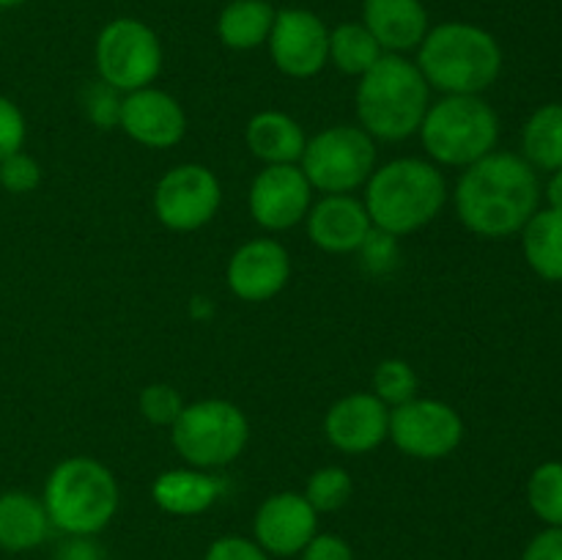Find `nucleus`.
Instances as JSON below:
<instances>
[{"instance_id": "nucleus-18", "label": "nucleus", "mask_w": 562, "mask_h": 560, "mask_svg": "<svg viewBox=\"0 0 562 560\" xmlns=\"http://www.w3.org/2000/svg\"><path fill=\"white\" fill-rule=\"evenodd\" d=\"M307 239L329 256L357 253L373 231L368 209L357 195H322L305 217Z\"/></svg>"}, {"instance_id": "nucleus-9", "label": "nucleus", "mask_w": 562, "mask_h": 560, "mask_svg": "<svg viewBox=\"0 0 562 560\" xmlns=\"http://www.w3.org/2000/svg\"><path fill=\"white\" fill-rule=\"evenodd\" d=\"M162 42L151 25L135 16H115L99 31L93 44V64L99 80L121 93L154 86L162 71Z\"/></svg>"}, {"instance_id": "nucleus-2", "label": "nucleus", "mask_w": 562, "mask_h": 560, "mask_svg": "<svg viewBox=\"0 0 562 560\" xmlns=\"http://www.w3.org/2000/svg\"><path fill=\"white\" fill-rule=\"evenodd\" d=\"M362 190V203L373 228L387 231L398 239L426 228L448 203L442 168L423 157H395L376 165Z\"/></svg>"}, {"instance_id": "nucleus-15", "label": "nucleus", "mask_w": 562, "mask_h": 560, "mask_svg": "<svg viewBox=\"0 0 562 560\" xmlns=\"http://www.w3.org/2000/svg\"><path fill=\"white\" fill-rule=\"evenodd\" d=\"M318 533V514L302 492H274L252 516V541L274 558H294Z\"/></svg>"}, {"instance_id": "nucleus-40", "label": "nucleus", "mask_w": 562, "mask_h": 560, "mask_svg": "<svg viewBox=\"0 0 562 560\" xmlns=\"http://www.w3.org/2000/svg\"><path fill=\"white\" fill-rule=\"evenodd\" d=\"M22 3H27V0H0V9H16Z\"/></svg>"}, {"instance_id": "nucleus-24", "label": "nucleus", "mask_w": 562, "mask_h": 560, "mask_svg": "<svg viewBox=\"0 0 562 560\" xmlns=\"http://www.w3.org/2000/svg\"><path fill=\"white\" fill-rule=\"evenodd\" d=\"M274 14L278 11L269 0H231L217 16L220 42L236 53L261 47L272 33Z\"/></svg>"}, {"instance_id": "nucleus-10", "label": "nucleus", "mask_w": 562, "mask_h": 560, "mask_svg": "<svg viewBox=\"0 0 562 560\" xmlns=\"http://www.w3.org/2000/svg\"><path fill=\"white\" fill-rule=\"evenodd\" d=\"M464 417L442 399L415 395L406 404L390 410L387 439L404 456L417 461L448 459L464 443Z\"/></svg>"}, {"instance_id": "nucleus-35", "label": "nucleus", "mask_w": 562, "mask_h": 560, "mask_svg": "<svg viewBox=\"0 0 562 560\" xmlns=\"http://www.w3.org/2000/svg\"><path fill=\"white\" fill-rule=\"evenodd\" d=\"M203 560H269V555L252 538L220 536L209 544Z\"/></svg>"}, {"instance_id": "nucleus-34", "label": "nucleus", "mask_w": 562, "mask_h": 560, "mask_svg": "<svg viewBox=\"0 0 562 560\" xmlns=\"http://www.w3.org/2000/svg\"><path fill=\"white\" fill-rule=\"evenodd\" d=\"M27 137V121L20 104L9 97H0V159L22 152Z\"/></svg>"}, {"instance_id": "nucleus-21", "label": "nucleus", "mask_w": 562, "mask_h": 560, "mask_svg": "<svg viewBox=\"0 0 562 560\" xmlns=\"http://www.w3.org/2000/svg\"><path fill=\"white\" fill-rule=\"evenodd\" d=\"M245 143L263 165H300L307 135L294 115L283 110H258L245 126Z\"/></svg>"}, {"instance_id": "nucleus-33", "label": "nucleus", "mask_w": 562, "mask_h": 560, "mask_svg": "<svg viewBox=\"0 0 562 560\" xmlns=\"http://www.w3.org/2000/svg\"><path fill=\"white\" fill-rule=\"evenodd\" d=\"M42 184V165L27 152H14L0 159V187L11 195H31Z\"/></svg>"}, {"instance_id": "nucleus-14", "label": "nucleus", "mask_w": 562, "mask_h": 560, "mask_svg": "<svg viewBox=\"0 0 562 560\" xmlns=\"http://www.w3.org/2000/svg\"><path fill=\"white\" fill-rule=\"evenodd\" d=\"M291 256L272 236H256L234 250L225 267V285L241 302H269L289 285Z\"/></svg>"}, {"instance_id": "nucleus-37", "label": "nucleus", "mask_w": 562, "mask_h": 560, "mask_svg": "<svg viewBox=\"0 0 562 560\" xmlns=\"http://www.w3.org/2000/svg\"><path fill=\"white\" fill-rule=\"evenodd\" d=\"M521 560H562V527H543L521 552Z\"/></svg>"}, {"instance_id": "nucleus-39", "label": "nucleus", "mask_w": 562, "mask_h": 560, "mask_svg": "<svg viewBox=\"0 0 562 560\" xmlns=\"http://www.w3.org/2000/svg\"><path fill=\"white\" fill-rule=\"evenodd\" d=\"M541 198H547V206L554 212H562V168L552 170L547 187L541 190Z\"/></svg>"}, {"instance_id": "nucleus-38", "label": "nucleus", "mask_w": 562, "mask_h": 560, "mask_svg": "<svg viewBox=\"0 0 562 560\" xmlns=\"http://www.w3.org/2000/svg\"><path fill=\"white\" fill-rule=\"evenodd\" d=\"M55 560H108V555L97 544V536H66L55 549Z\"/></svg>"}, {"instance_id": "nucleus-8", "label": "nucleus", "mask_w": 562, "mask_h": 560, "mask_svg": "<svg viewBox=\"0 0 562 560\" xmlns=\"http://www.w3.org/2000/svg\"><path fill=\"white\" fill-rule=\"evenodd\" d=\"M300 168L313 192L355 195L376 168V141L360 124H333L307 137Z\"/></svg>"}, {"instance_id": "nucleus-30", "label": "nucleus", "mask_w": 562, "mask_h": 560, "mask_svg": "<svg viewBox=\"0 0 562 560\" xmlns=\"http://www.w3.org/2000/svg\"><path fill=\"white\" fill-rule=\"evenodd\" d=\"M187 401L181 399L179 390L168 382H151L140 390L137 395V410H140L143 421H148L151 426L170 428L176 423V417L181 415Z\"/></svg>"}, {"instance_id": "nucleus-5", "label": "nucleus", "mask_w": 562, "mask_h": 560, "mask_svg": "<svg viewBox=\"0 0 562 560\" xmlns=\"http://www.w3.org/2000/svg\"><path fill=\"white\" fill-rule=\"evenodd\" d=\"M42 503L64 536H97L119 514L121 489L104 461L69 456L49 470Z\"/></svg>"}, {"instance_id": "nucleus-28", "label": "nucleus", "mask_w": 562, "mask_h": 560, "mask_svg": "<svg viewBox=\"0 0 562 560\" xmlns=\"http://www.w3.org/2000/svg\"><path fill=\"white\" fill-rule=\"evenodd\" d=\"M351 492H355V483H351L349 470L340 464H324L311 472L302 494L316 508V514L322 516L344 508L351 500Z\"/></svg>"}, {"instance_id": "nucleus-31", "label": "nucleus", "mask_w": 562, "mask_h": 560, "mask_svg": "<svg viewBox=\"0 0 562 560\" xmlns=\"http://www.w3.org/2000/svg\"><path fill=\"white\" fill-rule=\"evenodd\" d=\"M121 108H124V93L108 82L97 80L82 91V110L97 130H119Z\"/></svg>"}, {"instance_id": "nucleus-20", "label": "nucleus", "mask_w": 562, "mask_h": 560, "mask_svg": "<svg viewBox=\"0 0 562 560\" xmlns=\"http://www.w3.org/2000/svg\"><path fill=\"white\" fill-rule=\"evenodd\" d=\"M223 494V483L209 470L198 467H173L154 478L151 500L159 511L170 516H201Z\"/></svg>"}, {"instance_id": "nucleus-36", "label": "nucleus", "mask_w": 562, "mask_h": 560, "mask_svg": "<svg viewBox=\"0 0 562 560\" xmlns=\"http://www.w3.org/2000/svg\"><path fill=\"white\" fill-rule=\"evenodd\" d=\"M300 555L302 560H355L349 541L338 533H316Z\"/></svg>"}, {"instance_id": "nucleus-23", "label": "nucleus", "mask_w": 562, "mask_h": 560, "mask_svg": "<svg viewBox=\"0 0 562 560\" xmlns=\"http://www.w3.org/2000/svg\"><path fill=\"white\" fill-rule=\"evenodd\" d=\"M519 234L527 267L541 280L562 283V212L538 209Z\"/></svg>"}, {"instance_id": "nucleus-12", "label": "nucleus", "mask_w": 562, "mask_h": 560, "mask_svg": "<svg viewBox=\"0 0 562 560\" xmlns=\"http://www.w3.org/2000/svg\"><path fill=\"white\" fill-rule=\"evenodd\" d=\"M267 44L274 69L291 80H311L329 64V27L311 9H280Z\"/></svg>"}, {"instance_id": "nucleus-1", "label": "nucleus", "mask_w": 562, "mask_h": 560, "mask_svg": "<svg viewBox=\"0 0 562 560\" xmlns=\"http://www.w3.org/2000/svg\"><path fill=\"white\" fill-rule=\"evenodd\" d=\"M453 203L470 234L481 239H508L541 209L538 170L521 154L492 152L461 170Z\"/></svg>"}, {"instance_id": "nucleus-3", "label": "nucleus", "mask_w": 562, "mask_h": 560, "mask_svg": "<svg viewBox=\"0 0 562 560\" xmlns=\"http://www.w3.org/2000/svg\"><path fill=\"white\" fill-rule=\"evenodd\" d=\"M431 104V88L417 64L406 55L384 53L371 69L357 77V124L384 143H401L417 135Z\"/></svg>"}, {"instance_id": "nucleus-13", "label": "nucleus", "mask_w": 562, "mask_h": 560, "mask_svg": "<svg viewBox=\"0 0 562 560\" xmlns=\"http://www.w3.org/2000/svg\"><path fill=\"white\" fill-rule=\"evenodd\" d=\"M313 203V187L300 165H263L247 190V209L258 228L269 234L305 223Z\"/></svg>"}, {"instance_id": "nucleus-32", "label": "nucleus", "mask_w": 562, "mask_h": 560, "mask_svg": "<svg viewBox=\"0 0 562 560\" xmlns=\"http://www.w3.org/2000/svg\"><path fill=\"white\" fill-rule=\"evenodd\" d=\"M357 256H360L362 269H366L371 278H384V275L395 272V267H398V236H390L387 231L373 228L371 234L366 236V242L360 245Z\"/></svg>"}, {"instance_id": "nucleus-25", "label": "nucleus", "mask_w": 562, "mask_h": 560, "mask_svg": "<svg viewBox=\"0 0 562 560\" xmlns=\"http://www.w3.org/2000/svg\"><path fill=\"white\" fill-rule=\"evenodd\" d=\"M521 157L536 170L562 168V102L541 104L521 126Z\"/></svg>"}, {"instance_id": "nucleus-17", "label": "nucleus", "mask_w": 562, "mask_h": 560, "mask_svg": "<svg viewBox=\"0 0 562 560\" xmlns=\"http://www.w3.org/2000/svg\"><path fill=\"white\" fill-rule=\"evenodd\" d=\"M324 437L346 456H366L387 443L390 406L373 393H349L324 412Z\"/></svg>"}, {"instance_id": "nucleus-19", "label": "nucleus", "mask_w": 562, "mask_h": 560, "mask_svg": "<svg viewBox=\"0 0 562 560\" xmlns=\"http://www.w3.org/2000/svg\"><path fill=\"white\" fill-rule=\"evenodd\" d=\"M362 25L373 33L384 53L395 55L417 49L431 31L423 0H366Z\"/></svg>"}, {"instance_id": "nucleus-4", "label": "nucleus", "mask_w": 562, "mask_h": 560, "mask_svg": "<svg viewBox=\"0 0 562 560\" xmlns=\"http://www.w3.org/2000/svg\"><path fill=\"white\" fill-rule=\"evenodd\" d=\"M415 53V64L428 88L442 97H483L503 71L499 42L486 27L472 22H439L426 33Z\"/></svg>"}, {"instance_id": "nucleus-29", "label": "nucleus", "mask_w": 562, "mask_h": 560, "mask_svg": "<svg viewBox=\"0 0 562 560\" xmlns=\"http://www.w3.org/2000/svg\"><path fill=\"white\" fill-rule=\"evenodd\" d=\"M371 384V393L379 401H384L390 410L412 401L417 395V390H420V379H417L415 366L409 360H404V357H387V360L379 362L373 368Z\"/></svg>"}, {"instance_id": "nucleus-22", "label": "nucleus", "mask_w": 562, "mask_h": 560, "mask_svg": "<svg viewBox=\"0 0 562 560\" xmlns=\"http://www.w3.org/2000/svg\"><path fill=\"white\" fill-rule=\"evenodd\" d=\"M49 516L42 497L22 489L0 492V549L3 552H31L47 541Z\"/></svg>"}, {"instance_id": "nucleus-26", "label": "nucleus", "mask_w": 562, "mask_h": 560, "mask_svg": "<svg viewBox=\"0 0 562 560\" xmlns=\"http://www.w3.org/2000/svg\"><path fill=\"white\" fill-rule=\"evenodd\" d=\"M384 49L362 22H340L329 31V64L346 77H362Z\"/></svg>"}, {"instance_id": "nucleus-16", "label": "nucleus", "mask_w": 562, "mask_h": 560, "mask_svg": "<svg viewBox=\"0 0 562 560\" xmlns=\"http://www.w3.org/2000/svg\"><path fill=\"white\" fill-rule=\"evenodd\" d=\"M187 126H190L187 110L173 93L154 86L124 93L119 130H124L126 137L137 146L154 148V152L173 148L187 137Z\"/></svg>"}, {"instance_id": "nucleus-6", "label": "nucleus", "mask_w": 562, "mask_h": 560, "mask_svg": "<svg viewBox=\"0 0 562 560\" xmlns=\"http://www.w3.org/2000/svg\"><path fill=\"white\" fill-rule=\"evenodd\" d=\"M426 159L439 168H470L497 152L499 115L483 97L448 93L428 104L417 130Z\"/></svg>"}, {"instance_id": "nucleus-11", "label": "nucleus", "mask_w": 562, "mask_h": 560, "mask_svg": "<svg viewBox=\"0 0 562 560\" xmlns=\"http://www.w3.org/2000/svg\"><path fill=\"white\" fill-rule=\"evenodd\" d=\"M159 223L176 234H192L217 217L223 206V184L209 165L181 163L159 176L151 195Z\"/></svg>"}, {"instance_id": "nucleus-7", "label": "nucleus", "mask_w": 562, "mask_h": 560, "mask_svg": "<svg viewBox=\"0 0 562 560\" xmlns=\"http://www.w3.org/2000/svg\"><path fill=\"white\" fill-rule=\"evenodd\" d=\"M170 443L184 464L198 470H220L245 453L250 443V421L245 410L228 399H201L184 404L170 426Z\"/></svg>"}, {"instance_id": "nucleus-27", "label": "nucleus", "mask_w": 562, "mask_h": 560, "mask_svg": "<svg viewBox=\"0 0 562 560\" xmlns=\"http://www.w3.org/2000/svg\"><path fill=\"white\" fill-rule=\"evenodd\" d=\"M527 503L547 527H562V461H543L527 481Z\"/></svg>"}]
</instances>
